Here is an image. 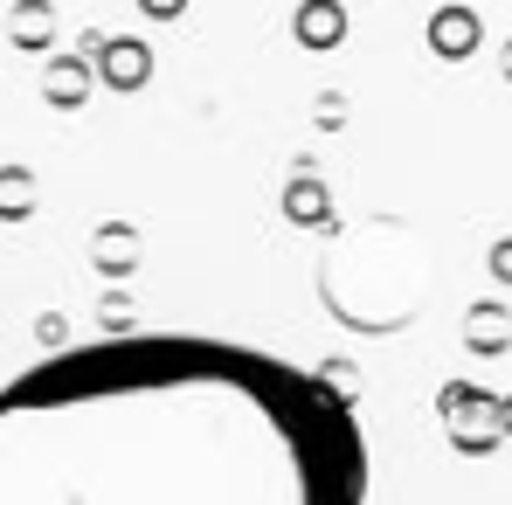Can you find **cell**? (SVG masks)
<instances>
[{
	"mask_svg": "<svg viewBox=\"0 0 512 505\" xmlns=\"http://www.w3.org/2000/svg\"><path fill=\"white\" fill-rule=\"evenodd\" d=\"M291 215H298V222H326V187H319V180H298V187H291Z\"/></svg>",
	"mask_w": 512,
	"mask_h": 505,
	"instance_id": "10",
	"label": "cell"
},
{
	"mask_svg": "<svg viewBox=\"0 0 512 505\" xmlns=\"http://www.w3.org/2000/svg\"><path fill=\"white\" fill-rule=\"evenodd\" d=\"M146 70H153V56H146L139 42H111V49H104V77H111L118 90H139Z\"/></svg>",
	"mask_w": 512,
	"mask_h": 505,
	"instance_id": "6",
	"label": "cell"
},
{
	"mask_svg": "<svg viewBox=\"0 0 512 505\" xmlns=\"http://www.w3.org/2000/svg\"><path fill=\"white\" fill-rule=\"evenodd\" d=\"M139 7H146V14H160V21H173V14H180L187 0H139Z\"/></svg>",
	"mask_w": 512,
	"mask_h": 505,
	"instance_id": "13",
	"label": "cell"
},
{
	"mask_svg": "<svg viewBox=\"0 0 512 505\" xmlns=\"http://www.w3.org/2000/svg\"><path fill=\"white\" fill-rule=\"evenodd\" d=\"M291 28H298V42H305V49H333V42L346 35V7H340V0H305Z\"/></svg>",
	"mask_w": 512,
	"mask_h": 505,
	"instance_id": "5",
	"label": "cell"
},
{
	"mask_svg": "<svg viewBox=\"0 0 512 505\" xmlns=\"http://www.w3.org/2000/svg\"><path fill=\"white\" fill-rule=\"evenodd\" d=\"M0 505H367V429L284 353L118 333L0 381Z\"/></svg>",
	"mask_w": 512,
	"mask_h": 505,
	"instance_id": "1",
	"label": "cell"
},
{
	"mask_svg": "<svg viewBox=\"0 0 512 505\" xmlns=\"http://www.w3.org/2000/svg\"><path fill=\"white\" fill-rule=\"evenodd\" d=\"M28 208H35V201H28V173L7 167V173H0V215H7V222H21Z\"/></svg>",
	"mask_w": 512,
	"mask_h": 505,
	"instance_id": "8",
	"label": "cell"
},
{
	"mask_svg": "<svg viewBox=\"0 0 512 505\" xmlns=\"http://www.w3.org/2000/svg\"><path fill=\"white\" fill-rule=\"evenodd\" d=\"M97 256H104V270H132V236H125V222H111V229L97 236Z\"/></svg>",
	"mask_w": 512,
	"mask_h": 505,
	"instance_id": "9",
	"label": "cell"
},
{
	"mask_svg": "<svg viewBox=\"0 0 512 505\" xmlns=\"http://www.w3.org/2000/svg\"><path fill=\"white\" fill-rule=\"evenodd\" d=\"M492 270H499V284H512V236L499 243V250H492Z\"/></svg>",
	"mask_w": 512,
	"mask_h": 505,
	"instance_id": "12",
	"label": "cell"
},
{
	"mask_svg": "<svg viewBox=\"0 0 512 505\" xmlns=\"http://www.w3.org/2000/svg\"><path fill=\"white\" fill-rule=\"evenodd\" d=\"M499 416H506V436H512V395H499Z\"/></svg>",
	"mask_w": 512,
	"mask_h": 505,
	"instance_id": "14",
	"label": "cell"
},
{
	"mask_svg": "<svg viewBox=\"0 0 512 505\" xmlns=\"http://www.w3.org/2000/svg\"><path fill=\"white\" fill-rule=\"evenodd\" d=\"M464 346H471V353H506L512 346V312L492 305V298L471 305V312H464Z\"/></svg>",
	"mask_w": 512,
	"mask_h": 505,
	"instance_id": "4",
	"label": "cell"
},
{
	"mask_svg": "<svg viewBox=\"0 0 512 505\" xmlns=\"http://www.w3.org/2000/svg\"><path fill=\"white\" fill-rule=\"evenodd\" d=\"M429 49H436L443 63L471 56V49H478V14H471V7H436V21H429Z\"/></svg>",
	"mask_w": 512,
	"mask_h": 505,
	"instance_id": "3",
	"label": "cell"
},
{
	"mask_svg": "<svg viewBox=\"0 0 512 505\" xmlns=\"http://www.w3.org/2000/svg\"><path fill=\"white\" fill-rule=\"evenodd\" d=\"M14 35H21V42H28V35L42 42V35H49V7H42V0H21V14H14Z\"/></svg>",
	"mask_w": 512,
	"mask_h": 505,
	"instance_id": "11",
	"label": "cell"
},
{
	"mask_svg": "<svg viewBox=\"0 0 512 505\" xmlns=\"http://www.w3.org/2000/svg\"><path fill=\"white\" fill-rule=\"evenodd\" d=\"M436 416H443L450 443H457L464 457H492V450L506 443L499 395H492V388H478V381H443V395H436Z\"/></svg>",
	"mask_w": 512,
	"mask_h": 505,
	"instance_id": "2",
	"label": "cell"
},
{
	"mask_svg": "<svg viewBox=\"0 0 512 505\" xmlns=\"http://www.w3.org/2000/svg\"><path fill=\"white\" fill-rule=\"evenodd\" d=\"M84 77H90V63H49V97L56 104H77L84 97Z\"/></svg>",
	"mask_w": 512,
	"mask_h": 505,
	"instance_id": "7",
	"label": "cell"
}]
</instances>
